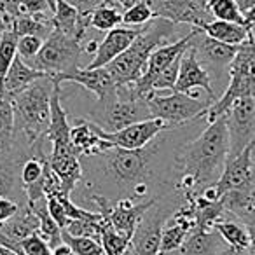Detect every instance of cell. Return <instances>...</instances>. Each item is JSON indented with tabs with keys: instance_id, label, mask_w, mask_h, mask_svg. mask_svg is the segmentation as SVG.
<instances>
[{
	"instance_id": "obj_5",
	"label": "cell",
	"mask_w": 255,
	"mask_h": 255,
	"mask_svg": "<svg viewBox=\"0 0 255 255\" xmlns=\"http://www.w3.org/2000/svg\"><path fill=\"white\" fill-rule=\"evenodd\" d=\"M255 98V35L252 33L250 39L238 47L229 68V84L224 95L212 103L206 112V124L213 123L219 117L226 116L229 107L240 98Z\"/></svg>"
},
{
	"instance_id": "obj_3",
	"label": "cell",
	"mask_w": 255,
	"mask_h": 255,
	"mask_svg": "<svg viewBox=\"0 0 255 255\" xmlns=\"http://www.w3.org/2000/svg\"><path fill=\"white\" fill-rule=\"evenodd\" d=\"M53 91V75H46L11 98L16 119V136L30 147L49 129Z\"/></svg>"
},
{
	"instance_id": "obj_38",
	"label": "cell",
	"mask_w": 255,
	"mask_h": 255,
	"mask_svg": "<svg viewBox=\"0 0 255 255\" xmlns=\"http://www.w3.org/2000/svg\"><path fill=\"white\" fill-rule=\"evenodd\" d=\"M117 4V7L121 9V11H128V9H131V7H135V5H138V4H142V2H147L149 4V0H114Z\"/></svg>"
},
{
	"instance_id": "obj_11",
	"label": "cell",
	"mask_w": 255,
	"mask_h": 255,
	"mask_svg": "<svg viewBox=\"0 0 255 255\" xmlns=\"http://www.w3.org/2000/svg\"><path fill=\"white\" fill-rule=\"evenodd\" d=\"M30 156V145L18 140L14 149L0 152V198H11L19 205H26V196L23 191L19 171Z\"/></svg>"
},
{
	"instance_id": "obj_42",
	"label": "cell",
	"mask_w": 255,
	"mask_h": 255,
	"mask_svg": "<svg viewBox=\"0 0 255 255\" xmlns=\"http://www.w3.org/2000/svg\"><path fill=\"white\" fill-rule=\"evenodd\" d=\"M220 255H236V252H233L231 248H227V250H226V252H222Z\"/></svg>"
},
{
	"instance_id": "obj_27",
	"label": "cell",
	"mask_w": 255,
	"mask_h": 255,
	"mask_svg": "<svg viewBox=\"0 0 255 255\" xmlns=\"http://www.w3.org/2000/svg\"><path fill=\"white\" fill-rule=\"evenodd\" d=\"M53 32V19L39 18L33 14H21L14 21V33L18 37L23 35H37L46 40Z\"/></svg>"
},
{
	"instance_id": "obj_29",
	"label": "cell",
	"mask_w": 255,
	"mask_h": 255,
	"mask_svg": "<svg viewBox=\"0 0 255 255\" xmlns=\"http://www.w3.org/2000/svg\"><path fill=\"white\" fill-rule=\"evenodd\" d=\"M208 9H210V12H212L213 19L248 26L247 19H245V14L241 12L240 5H238L234 0H208Z\"/></svg>"
},
{
	"instance_id": "obj_23",
	"label": "cell",
	"mask_w": 255,
	"mask_h": 255,
	"mask_svg": "<svg viewBox=\"0 0 255 255\" xmlns=\"http://www.w3.org/2000/svg\"><path fill=\"white\" fill-rule=\"evenodd\" d=\"M213 229L224 238L227 247L233 252H236V254L248 252V248H250V233H248V227L241 220L234 219L233 215L227 213L222 220H219L213 226Z\"/></svg>"
},
{
	"instance_id": "obj_17",
	"label": "cell",
	"mask_w": 255,
	"mask_h": 255,
	"mask_svg": "<svg viewBox=\"0 0 255 255\" xmlns=\"http://www.w3.org/2000/svg\"><path fill=\"white\" fill-rule=\"evenodd\" d=\"M156 199L138 203L131 198H123L114 203V205L110 206V210L103 217L109 220L114 229H117L119 233H124L133 238V233H135L136 226L140 224V220L145 215L147 210L156 203Z\"/></svg>"
},
{
	"instance_id": "obj_20",
	"label": "cell",
	"mask_w": 255,
	"mask_h": 255,
	"mask_svg": "<svg viewBox=\"0 0 255 255\" xmlns=\"http://www.w3.org/2000/svg\"><path fill=\"white\" fill-rule=\"evenodd\" d=\"M227 243L215 229H194L189 233L182 247L166 255H220L227 250Z\"/></svg>"
},
{
	"instance_id": "obj_22",
	"label": "cell",
	"mask_w": 255,
	"mask_h": 255,
	"mask_svg": "<svg viewBox=\"0 0 255 255\" xmlns=\"http://www.w3.org/2000/svg\"><path fill=\"white\" fill-rule=\"evenodd\" d=\"M49 74H44L40 70H35L30 65L25 63L21 56H16L12 61L11 68H9L7 75H5L4 82H2V95H5L7 98L19 95L21 91H25L30 84H33L39 79L46 77Z\"/></svg>"
},
{
	"instance_id": "obj_47",
	"label": "cell",
	"mask_w": 255,
	"mask_h": 255,
	"mask_svg": "<svg viewBox=\"0 0 255 255\" xmlns=\"http://www.w3.org/2000/svg\"><path fill=\"white\" fill-rule=\"evenodd\" d=\"M254 196H255V187H254Z\"/></svg>"
},
{
	"instance_id": "obj_34",
	"label": "cell",
	"mask_w": 255,
	"mask_h": 255,
	"mask_svg": "<svg viewBox=\"0 0 255 255\" xmlns=\"http://www.w3.org/2000/svg\"><path fill=\"white\" fill-rule=\"evenodd\" d=\"M53 0H19V16L39 14V12H53Z\"/></svg>"
},
{
	"instance_id": "obj_35",
	"label": "cell",
	"mask_w": 255,
	"mask_h": 255,
	"mask_svg": "<svg viewBox=\"0 0 255 255\" xmlns=\"http://www.w3.org/2000/svg\"><path fill=\"white\" fill-rule=\"evenodd\" d=\"M46 199H47V210H49L51 217L56 220L58 226H60L61 229H65L68 220H70L67 215V212H65V206L61 205V201L58 198H46Z\"/></svg>"
},
{
	"instance_id": "obj_9",
	"label": "cell",
	"mask_w": 255,
	"mask_h": 255,
	"mask_svg": "<svg viewBox=\"0 0 255 255\" xmlns=\"http://www.w3.org/2000/svg\"><path fill=\"white\" fill-rule=\"evenodd\" d=\"M229 133V156L238 157L248 145L255 142V98H240L226 112Z\"/></svg>"
},
{
	"instance_id": "obj_13",
	"label": "cell",
	"mask_w": 255,
	"mask_h": 255,
	"mask_svg": "<svg viewBox=\"0 0 255 255\" xmlns=\"http://www.w3.org/2000/svg\"><path fill=\"white\" fill-rule=\"evenodd\" d=\"M143 26H117L103 35L98 49H96L93 60L84 68H105L112 63L116 58H119L128 47L131 46L133 40L143 32Z\"/></svg>"
},
{
	"instance_id": "obj_7",
	"label": "cell",
	"mask_w": 255,
	"mask_h": 255,
	"mask_svg": "<svg viewBox=\"0 0 255 255\" xmlns=\"http://www.w3.org/2000/svg\"><path fill=\"white\" fill-rule=\"evenodd\" d=\"M145 100L152 117L163 119L170 128H178L201 119L213 103L208 98L199 100L198 96L178 91H173L170 96H161L157 91H152L145 95Z\"/></svg>"
},
{
	"instance_id": "obj_44",
	"label": "cell",
	"mask_w": 255,
	"mask_h": 255,
	"mask_svg": "<svg viewBox=\"0 0 255 255\" xmlns=\"http://www.w3.org/2000/svg\"><path fill=\"white\" fill-rule=\"evenodd\" d=\"M252 33H254V35H255V26H254V28H252Z\"/></svg>"
},
{
	"instance_id": "obj_46",
	"label": "cell",
	"mask_w": 255,
	"mask_h": 255,
	"mask_svg": "<svg viewBox=\"0 0 255 255\" xmlns=\"http://www.w3.org/2000/svg\"><path fill=\"white\" fill-rule=\"evenodd\" d=\"M2 96H4V95H2V93H0V100H2Z\"/></svg>"
},
{
	"instance_id": "obj_2",
	"label": "cell",
	"mask_w": 255,
	"mask_h": 255,
	"mask_svg": "<svg viewBox=\"0 0 255 255\" xmlns=\"http://www.w3.org/2000/svg\"><path fill=\"white\" fill-rule=\"evenodd\" d=\"M177 23L164 18H154L143 28V32L133 40V44L119 58L107 65L110 77L116 84H135L143 75L150 54L164 44L175 42Z\"/></svg>"
},
{
	"instance_id": "obj_18",
	"label": "cell",
	"mask_w": 255,
	"mask_h": 255,
	"mask_svg": "<svg viewBox=\"0 0 255 255\" xmlns=\"http://www.w3.org/2000/svg\"><path fill=\"white\" fill-rule=\"evenodd\" d=\"M70 140L79 156H98V154L116 147L100 136L98 124L84 119V117L74 119L70 128Z\"/></svg>"
},
{
	"instance_id": "obj_14",
	"label": "cell",
	"mask_w": 255,
	"mask_h": 255,
	"mask_svg": "<svg viewBox=\"0 0 255 255\" xmlns=\"http://www.w3.org/2000/svg\"><path fill=\"white\" fill-rule=\"evenodd\" d=\"M54 84L63 82H74L82 89L89 91L98 102H103L116 91V82L110 77L107 68H74V70L63 72V74L53 75Z\"/></svg>"
},
{
	"instance_id": "obj_26",
	"label": "cell",
	"mask_w": 255,
	"mask_h": 255,
	"mask_svg": "<svg viewBox=\"0 0 255 255\" xmlns=\"http://www.w3.org/2000/svg\"><path fill=\"white\" fill-rule=\"evenodd\" d=\"M89 25L96 32L107 33L117 26H123V11L117 7L116 2L98 5L89 12Z\"/></svg>"
},
{
	"instance_id": "obj_33",
	"label": "cell",
	"mask_w": 255,
	"mask_h": 255,
	"mask_svg": "<svg viewBox=\"0 0 255 255\" xmlns=\"http://www.w3.org/2000/svg\"><path fill=\"white\" fill-rule=\"evenodd\" d=\"M42 46H44V39H40L37 35L18 37V56H21L25 61H28L39 54Z\"/></svg>"
},
{
	"instance_id": "obj_1",
	"label": "cell",
	"mask_w": 255,
	"mask_h": 255,
	"mask_svg": "<svg viewBox=\"0 0 255 255\" xmlns=\"http://www.w3.org/2000/svg\"><path fill=\"white\" fill-rule=\"evenodd\" d=\"M229 156L227 117L222 116L196 136L184 142L175 156V191L189 199L217 184Z\"/></svg>"
},
{
	"instance_id": "obj_45",
	"label": "cell",
	"mask_w": 255,
	"mask_h": 255,
	"mask_svg": "<svg viewBox=\"0 0 255 255\" xmlns=\"http://www.w3.org/2000/svg\"><path fill=\"white\" fill-rule=\"evenodd\" d=\"M157 255H166V254H163V252H159V254H157Z\"/></svg>"
},
{
	"instance_id": "obj_21",
	"label": "cell",
	"mask_w": 255,
	"mask_h": 255,
	"mask_svg": "<svg viewBox=\"0 0 255 255\" xmlns=\"http://www.w3.org/2000/svg\"><path fill=\"white\" fill-rule=\"evenodd\" d=\"M49 168L58 177L61 189L67 196L77 189L82 180V163L77 154H49Z\"/></svg>"
},
{
	"instance_id": "obj_39",
	"label": "cell",
	"mask_w": 255,
	"mask_h": 255,
	"mask_svg": "<svg viewBox=\"0 0 255 255\" xmlns=\"http://www.w3.org/2000/svg\"><path fill=\"white\" fill-rule=\"evenodd\" d=\"M51 252H53V255H74V252H72V248L68 247L67 243H60L56 245L54 248H51Z\"/></svg>"
},
{
	"instance_id": "obj_10",
	"label": "cell",
	"mask_w": 255,
	"mask_h": 255,
	"mask_svg": "<svg viewBox=\"0 0 255 255\" xmlns=\"http://www.w3.org/2000/svg\"><path fill=\"white\" fill-rule=\"evenodd\" d=\"M154 18H164L177 25H191L203 28L213 21L208 0H149Z\"/></svg>"
},
{
	"instance_id": "obj_12",
	"label": "cell",
	"mask_w": 255,
	"mask_h": 255,
	"mask_svg": "<svg viewBox=\"0 0 255 255\" xmlns=\"http://www.w3.org/2000/svg\"><path fill=\"white\" fill-rule=\"evenodd\" d=\"M166 129H171L163 119L159 117H152V119L140 121L131 126L124 128L121 131L116 133H107L105 129L98 126V133L103 140L110 142L112 145L121 147V149L135 150V149H143L147 147L157 135H161Z\"/></svg>"
},
{
	"instance_id": "obj_32",
	"label": "cell",
	"mask_w": 255,
	"mask_h": 255,
	"mask_svg": "<svg viewBox=\"0 0 255 255\" xmlns=\"http://www.w3.org/2000/svg\"><path fill=\"white\" fill-rule=\"evenodd\" d=\"M154 19V11L147 2L135 5L123 12V25L124 26H143Z\"/></svg>"
},
{
	"instance_id": "obj_19",
	"label": "cell",
	"mask_w": 255,
	"mask_h": 255,
	"mask_svg": "<svg viewBox=\"0 0 255 255\" xmlns=\"http://www.w3.org/2000/svg\"><path fill=\"white\" fill-rule=\"evenodd\" d=\"M53 28L72 39L84 40L91 32L89 14H82L77 7L65 2V0H53Z\"/></svg>"
},
{
	"instance_id": "obj_43",
	"label": "cell",
	"mask_w": 255,
	"mask_h": 255,
	"mask_svg": "<svg viewBox=\"0 0 255 255\" xmlns=\"http://www.w3.org/2000/svg\"><path fill=\"white\" fill-rule=\"evenodd\" d=\"M252 161H254V164H255V143H254V149H252Z\"/></svg>"
},
{
	"instance_id": "obj_8",
	"label": "cell",
	"mask_w": 255,
	"mask_h": 255,
	"mask_svg": "<svg viewBox=\"0 0 255 255\" xmlns=\"http://www.w3.org/2000/svg\"><path fill=\"white\" fill-rule=\"evenodd\" d=\"M192 47H194L199 63L208 70L210 77H212L213 91H215V84H217L222 89V95H224V91L227 89V84H229L231 63H233L240 46H229V44L219 42V40L206 35L203 30H199L196 39L192 40Z\"/></svg>"
},
{
	"instance_id": "obj_31",
	"label": "cell",
	"mask_w": 255,
	"mask_h": 255,
	"mask_svg": "<svg viewBox=\"0 0 255 255\" xmlns=\"http://www.w3.org/2000/svg\"><path fill=\"white\" fill-rule=\"evenodd\" d=\"M63 241L72 248L74 255H103V247L98 240L93 238H84V236H72L63 229L61 233Z\"/></svg>"
},
{
	"instance_id": "obj_24",
	"label": "cell",
	"mask_w": 255,
	"mask_h": 255,
	"mask_svg": "<svg viewBox=\"0 0 255 255\" xmlns=\"http://www.w3.org/2000/svg\"><path fill=\"white\" fill-rule=\"evenodd\" d=\"M203 32L212 39L219 40V42L229 44V46H241L245 44L252 35V28L245 25H238V23L229 21H220V19H213L208 25L203 26Z\"/></svg>"
},
{
	"instance_id": "obj_30",
	"label": "cell",
	"mask_w": 255,
	"mask_h": 255,
	"mask_svg": "<svg viewBox=\"0 0 255 255\" xmlns=\"http://www.w3.org/2000/svg\"><path fill=\"white\" fill-rule=\"evenodd\" d=\"M16 56H18V35L14 32H4L0 40V93H2V82Z\"/></svg>"
},
{
	"instance_id": "obj_36",
	"label": "cell",
	"mask_w": 255,
	"mask_h": 255,
	"mask_svg": "<svg viewBox=\"0 0 255 255\" xmlns=\"http://www.w3.org/2000/svg\"><path fill=\"white\" fill-rule=\"evenodd\" d=\"M19 206L21 205H19L18 201H14V199L0 198V226L7 222L9 219H12V217L18 213Z\"/></svg>"
},
{
	"instance_id": "obj_25",
	"label": "cell",
	"mask_w": 255,
	"mask_h": 255,
	"mask_svg": "<svg viewBox=\"0 0 255 255\" xmlns=\"http://www.w3.org/2000/svg\"><path fill=\"white\" fill-rule=\"evenodd\" d=\"M16 140V119L11 98L2 96L0 100V152H7L14 149Z\"/></svg>"
},
{
	"instance_id": "obj_6",
	"label": "cell",
	"mask_w": 255,
	"mask_h": 255,
	"mask_svg": "<svg viewBox=\"0 0 255 255\" xmlns=\"http://www.w3.org/2000/svg\"><path fill=\"white\" fill-rule=\"evenodd\" d=\"M84 54V44L81 40L67 37L53 28L51 35L44 40L39 54L25 63L44 74L56 75L74 68H82L81 60Z\"/></svg>"
},
{
	"instance_id": "obj_15",
	"label": "cell",
	"mask_w": 255,
	"mask_h": 255,
	"mask_svg": "<svg viewBox=\"0 0 255 255\" xmlns=\"http://www.w3.org/2000/svg\"><path fill=\"white\" fill-rule=\"evenodd\" d=\"M254 143L248 145L238 157L229 159L226 163V168H224L222 175H220V178L215 184L220 198L229 191L247 189V187H254L255 185V164H254V161H252Z\"/></svg>"
},
{
	"instance_id": "obj_4",
	"label": "cell",
	"mask_w": 255,
	"mask_h": 255,
	"mask_svg": "<svg viewBox=\"0 0 255 255\" xmlns=\"http://www.w3.org/2000/svg\"><path fill=\"white\" fill-rule=\"evenodd\" d=\"M84 119L93 121L107 133H116L140 121L152 119V114L145 96L136 91L135 84H117L116 91L103 102L95 98V105Z\"/></svg>"
},
{
	"instance_id": "obj_28",
	"label": "cell",
	"mask_w": 255,
	"mask_h": 255,
	"mask_svg": "<svg viewBox=\"0 0 255 255\" xmlns=\"http://www.w3.org/2000/svg\"><path fill=\"white\" fill-rule=\"evenodd\" d=\"M100 243L103 247V255H126L129 250V245H131V236L114 229L109 220L105 219Z\"/></svg>"
},
{
	"instance_id": "obj_37",
	"label": "cell",
	"mask_w": 255,
	"mask_h": 255,
	"mask_svg": "<svg viewBox=\"0 0 255 255\" xmlns=\"http://www.w3.org/2000/svg\"><path fill=\"white\" fill-rule=\"evenodd\" d=\"M245 226L248 227V233H250V248H248V255H255V217L250 219L248 222H245Z\"/></svg>"
},
{
	"instance_id": "obj_41",
	"label": "cell",
	"mask_w": 255,
	"mask_h": 255,
	"mask_svg": "<svg viewBox=\"0 0 255 255\" xmlns=\"http://www.w3.org/2000/svg\"><path fill=\"white\" fill-rule=\"evenodd\" d=\"M0 255H21V254H18V252H14V250H11V248L2 247V245H0Z\"/></svg>"
},
{
	"instance_id": "obj_16",
	"label": "cell",
	"mask_w": 255,
	"mask_h": 255,
	"mask_svg": "<svg viewBox=\"0 0 255 255\" xmlns=\"http://www.w3.org/2000/svg\"><path fill=\"white\" fill-rule=\"evenodd\" d=\"M196 88L205 89V93L208 95V98L212 100L213 103L219 100V96H217L215 91H213L212 77H210L208 70L199 63L194 47L191 46L184 53V56H182L180 72H178V79H177V84H175L173 91L191 95V91Z\"/></svg>"
},
{
	"instance_id": "obj_40",
	"label": "cell",
	"mask_w": 255,
	"mask_h": 255,
	"mask_svg": "<svg viewBox=\"0 0 255 255\" xmlns=\"http://www.w3.org/2000/svg\"><path fill=\"white\" fill-rule=\"evenodd\" d=\"M109 2H114V0H84L86 4V12H91L95 7H98V5H103V4H109Z\"/></svg>"
}]
</instances>
